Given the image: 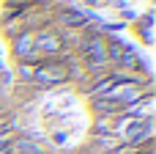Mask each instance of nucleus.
<instances>
[{"instance_id": "1", "label": "nucleus", "mask_w": 156, "mask_h": 154, "mask_svg": "<svg viewBox=\"0 0 156 154\" xmlns=\"http://www.w3.org/2000/svg\"><path fill=\"white\" fill-rule=\"evenodd\" d=\"M69 80V69L63 66V63H47V66H36V72H33V83H38V85H58V83H66Z\"/></svg>"}, {"instance_id": "2", "label": "nucleus", "mask_w": 156, "mask_h": 154, "mask_svg": "<svg viewBox=\"0 0 156 154\" xmlns=\"http://www.w3.org/2000/svg\"><path fill=\"white\" fill-rule=\"evenodd\" d=\"M60 22L63 25H69V28H85L88 25V17L85 14H80V11H60Z\"/></svg>"}, {"instance_id": "3", "label": "nucleus", "mask_w": 156, "mask_h": 154, "mask_svg": "<svg viewBox=\"0 0 156 154\" xmlns=\"http://www.w3.org/2000/svg\"><path fill=\"white\" fill-rule=\"evenodd\" d=\"M88 154H101V152H93V149H90V152H88Z\"/></svg>"}]
</instances>
